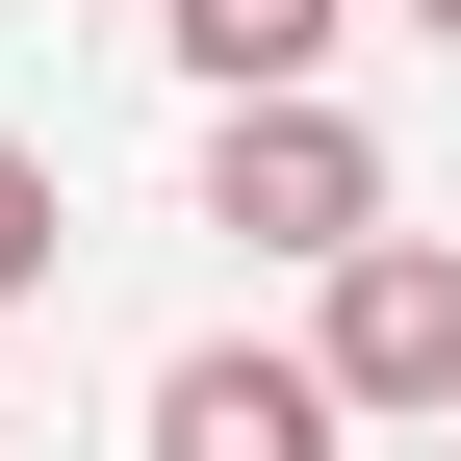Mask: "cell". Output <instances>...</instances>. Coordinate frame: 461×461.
<instances>
[{
    "label": "cell",
    "mask_w": 461,
    "mask_h": 461,
    "mask_svg": "<svg viewBox=\"0 0 461 461\" xmlns=\"http://www.w3.org/2000/svg\"><path fill=\"white\" fill-rule=\"evenodd\" d=\"M205 230L359 257V230H384V129H359V103H230V129H205Z\"/></svg>",
    "instance_id": "cell-1"
},
{
    "label": "cell",
    "mask_w": 461,
    "mask_h": 461,
    "mask_svg": "<svg viewBox=\"0 0 461 461\" xmlns=\"http://www.w3.org/2000/svg\"><path fill=\"white\" fill-rule=\"evenodd\" d=\"M308 384H333V411H436V436H461V230H359V257H333Z\"/></svg>",
    "instance_id": "cell-2"
},
{
    "label": "cell",
    "mask_w": 461,
    "mask_h": 461,
    "mask_svg": "<svg viewBox=\"0 0 461 461\" xmlns=\"http://www.w3.org/2000/svg\"><path fill=\"white\" fill-rule=\"evenodd\" d=\"M359 411H333L308 359H257V333H205V359H154V461H333Z\"/></svg>",
    "instance_id": "cell-3"
},
{
    "label": "cell",
    "mask_w": 461,
    "mask_h": 461,
    "mask_svg": "<svg viewBox=\"0 0 461 461\" xmlns=\"http://www.w3.org/2000/svg\"><path fill=\"white\" fill-rule=\"evenodd\" d=\"M154 51H180L205 103H308V51H333V0H154Z\"/></svg>",
    "instance_id": "cell-4"
},
{
    "label": "cell",
    "mask_w": 461,
    "mask_h": 461,
    "mask_svg": "<svg viewBox=\"0 0 461 461\" xmlns=\"http://www.w3.org/2000/svg\"><path fill=\"white\" fill-rule=\"evenodd\" d=\"M51 282V154H0V308Z\"/></svg>",
    "instance_id": "cell-5"
},
{
    "label": "cell",
    "mask_w": 461,
    "mask_h": 461,
    "mask_svg": "<svg viewBox=\"0 0 461 461\" xmlns=\"http://www.w3.org/2000/svg\"><path fill=\"white\" fill-rule=\"evenodd\" d=\"M411 26H436V51H461V0H411Z\"/></svg>",
    "instance_id": "cell-6"
},
{
    "label": "cell",
    "mask_w": 461,
    "mask_h": 461,
    "mask_svg": "<svg viewBox=\"0 0 461 461\" xmlns=\"http://www.w3.org/2000/svg\"><path fill=\"white\" fill-rule=\"evenodd\" d=\"M436 461H461V436H436Z\"/></svg>",
    "instance_id": "cell-7"
}]
</instances>
